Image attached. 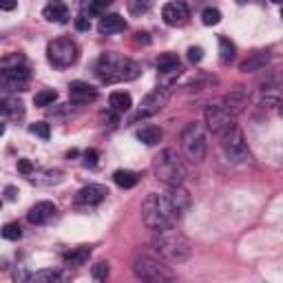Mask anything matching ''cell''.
<instances>
[{
  "instance_id": "6da1fadb",
  "label": "cell",
  "mask_w": 283,
  "mask_h": 283,
  "mask_svg": "<svg viewBox=\"0 0 283 283\" xmlns=\"http://www.w3.org/2000/svg\"><path fill=\"white\" fill-rule=\"evenodd\" d=\"M153 248L157 250L161 259L171 261V264H184L191 259L193 248L186 234L177 230L175 226H166L159 230H153Z\"/></svg>"
},
{
  "instance_id": "7a4b0ae2",
  "label": "cell",
  "mask_w": 283,
  "mask_h": 283,
  "mask_svg": "<svg viewBox=\"0 0 283 283\" xmlns=\"http://www.w3.org/2000/svg\"><path fill=\"white\" fill-rule=\"evenodd\" d=\"M98 78L106 84H115V82H131V80L139 78V64L133 62L131 58L117 56V53H102L96 66Z\"/></svg>"
},
{
  "instance_id": "3957f363",
  "label": "cell",
  "mask_w": 283,
  "mask_h": 283,
  "mask_svg": "<svg viewBox=\"0 0 283 283\" xmlns=\"http://www.w3.org/2000/svg\"><path fill=\"white\" fill-rule=\"evenodd\" d=\"M142 219L151 230H159L166 226H175L181 219L179 213L173 208L166 195H146L144 204H142Z\"/></svg>"
},
{
  "instance_id": "277c9868",
  "label": "cell",
  "mask_w": 283,
  "mask_h": 283,
  "mask_svg": "<svg viewBox=\"0 0 283 283\" xmlns=\"http://www.w3.org/2000/svg\"><path fill=\"white\" fill-rule=\"evenodd\" d=\"M155 175L159 181H164L166 186H181L186 179V168L184 161L179 159L177 151L173 148H164L157 159H155Z\"/></svg>"
},
{
  "instance_id": "5b68a950",
  "label": "cell",
  "mask_w": 283,
  "mask_h": 283,
  "mask_svg": "<svg viewBox=\"0 0 283 283\" xmlns=\"http://www.w3.org/2000/svg\"><path fill=\"white\" fill-rule=\"evenodd\" d=\"M133 272H135L142 281H151V283H166V281L177 279V274H175L171 268L164 266L159 259L148 257V254L135 257V261H133Z\"/></svg>"
},
{
  "instance_id": "8992f818",
  "label": "cell",
  "mask_w": 283,
  "mask_h": 283,
  "mask_svg": "<svg viewBox=\"0 0 283 283\" xmlns=\"http://www.w3.org/2000/svg\"><path fill=\"white\" fill-rule=\"evenodd\" d=\"M221 148H224V155L228 157V161H232V164H241V161H246L250 157L246 139H244V131L234 122L221 133Z\"/></svg>"
},
{
  "instance_id": "52a82bcc",
  "label": "cell",
  "mask_w": 283,
  "mask_h": 283,
  "mask_svg": "<svg viewBox=\"0 0 283 283\" xmlns=\"http://www.w3.org/2000/svg\"><path fill=\"white\" fill-rule=\"evenodd\" d=\"M46 58L53 66H60V69H66V66L76 64L78 60V44L69 38H58L51 40L49 46H46Z\"/></svg>"
},
{
  "instance_id": "ba28073f",
  "label": "cell",
  "mask_w": 283,
  "mask_h": 283,
  "mask_svg": "<svg viewBox=\"0 0 283 283\" xmlns=\"http://www.w3.org/2000/svg\"><path fill=\"white\" fill-rule=\"evenodd\" d=\"M181 142H184V151L188 155V159L195 161V164H199L201 159L206 157V135H204V129H201L199 124H188L184 133H181Z\"/></svg>"
},
{
  "instance_id": "9c48e42d",
  "label": "cell",
  "mask_w": 283,
  "mask_h": 283,
  "mask_svg": "<svg viewBox=\"0 0 283 283\" xmlns=\"http://www.w3.org/2000/svg\"><path fill=\"white\" fill-rule=\"evenodd\" d=\"M27 82H29V69L22 64L13 66H3L0 69V84L9 86L11 91H25Z\"/></svg>"
},
{
  "instance_id": "30bf717a",
  "label": "cell",
  "mask_w": 283,
  "mask_h": 283,
  "mask_svg": "<svg viewBox=\"0 0 283 283\" xmlns=\"http://www.w3.org/2000/svg\"><path fill=\"white\" fill-rule=\"evenodd\" d=\"M204 120H206L208 131L215 133V135H221V133L232 124V115L224 109V106H208L204 111Z\"/></svg>"
},
{
  "instance_id": "8fae6325",
  "label": "cell",
  "mask_w": 283,
  "mask_h": 283,
  "mask_svg": "<svg viewBox=\"0 0 283 283\" xmlns=\"http://www.w3.org/2000/svg\"><path fill=\"white\" fill-rule=\"evenodd\" d=\"M109 197V188L102 186V184H89L84 188H80L76 193V204L78 206H96V204H102V201Z\"/></svg>"
},
{
  "instance_id": "7c38bea8",
  "label": "cell",
  "mask_w": 283,
  "mask_h": 283,
  "mask_svg": "<svg viewBox=\"0 0 283 283\" xmlns=\"http://www.w3.org/2000/svg\"><path fill=\"white\" fill-rule=\"evenodd\" d=\"M166 102H168V91H164V89H155V91H151L144 100H142L137 117L155 115V113H159L161 109H164Z\"/></svg>"
},
{
  "instance_id": "4fadbf2b",
  "label": "cell",
  "mask_w": 283,
  "mask_h": 283,
  "mask_svg": "<svg viewBox=\"0 0 283 283\" xmlns=\"http://www.w3.org/2000/svg\"><path fill=\"white\" fill-rule=\"evenodd\" d=\"M161 18L168 27H181L188 20V7L181 0H173V3H166L164 9H161Z\"/></svg>"
},
{
  "instance_id": "5bb4252c",
  "label": "cell",
  "mask_w": 283,
  "mask_h": 283,
  "mask_svg": "<svg viewBox=\"0 0 283 283\" xmlns=\"http://www.w3.org/2000/svg\"><path fill=\"white\" fill-rule=\"evenodd\" d=\"M248 106V91L244 86H234L224 96V109L230 113V115H237Z\"/></svg>"
},
{
  "instance_id": "9a60e30c",
  "label": "cell",
  "mask_w": 283,
  "mask_h": 283,
  "mask_svg": "<svg viewBox=\"0 0 283 283\" xmlns=\"http://www.w3.org/2000/svg\"><path fill=\"white\" fill-rule=\"evenodd\" d=\"M69 96H71V102H76V104H89L98 100V91L91 84L76 80V82L69 84Z\"/></svg>"
},
{
  "instance_id": "2e32d148",
  "label": "cell",
  "mask_w": 283,
  "mask_h": 283,
  "mask_svg": "<svg viewBox=\"0 0 283 283\" xmlns=\"http://www.w3.org/2000/svg\"><path fill=\"white\" fill-rule=\"evenodd\" d=\"M53 215H56V204H53V201H38L36 206H31L27 219H29L31 224L40 226V224H46Z\"/></svg>"
},
{
  "instance_id": "e0dca14e",
  "label": "cell",
  "mask_w": 283,
  "mask_h": 283,
  "mask_svg": "<svg viewBox=\"0 0 283 283\" xmlns=\"http://www.w3.org/2000/svg\"><path fill=\"white\" fill-rule=\"evenodd\" d=\"M171 191H168V201L173 204V208L179 213V217L188 210V206H191V195H188V191H184L181 186H168Z\"/></svg>"
},
{
  "instance_id": "ac0fdd59",
  "label": "cell",
  "mask_w": 283,
  "mask_h": 283,
  "mask_svg": "<svg viewBox=\"0 0 283 283\" xmlns=\"http://www.w3.org/2000/svg\"><path fill=\"white\" fill-rule=\"evenodd\" d=\"M98 29L102 33H120L126 29V20L120 16V13H104L102 20H100Z\"/></svg>"
},
{
  "instance_id": "d6986e66",
  "label": "cell",
  "mask_w": 283,
  "mask_h": 283,
  "mask_svg": "<svg viewBox=\"0 0 283 283\" xmlns=\"http://www.w3.org/2000/svg\"><path fill=\"white\" fill-rule=\"evenodd\" d=\"M42 16L49 20V22H64V20L69 18V9H66V5L62 0H51L42 9Z\"/></svg>"
},
{
  "instance_id": "ffe728a7",
  "label": "cell",
  "mask_w": 283,
  "mask_h": 283,
  "mask_svg": "<svg viewBox=\"0 0 283 283\" xmlns=\"http://www.w3.org/2000/svg\"><path fill=\"white\" fill-rule=\"evenodd\" d=\"M268 62H270V53H268V51H259V53H252L246 62H241L239 64V71H244V73L264 71Z\"/></svg>"
},
{
  "instance_id": "44dd1931",
  "label": "cell",
  "mask_w": 283,
  "mask_h": 283,
  "mask_svg": "<svg viewBox=\"0 0 283 283\" xmlns=\"http://www.w3.org/2000/svg\"><path fill=\"white\" fill-rule=\"evenodd\" d=\"M157 71L161 76H179L181 66H179V58L175 53H164L157 58Z\"/></svg>"
},
{
  "instance_id": "7402d4cb",
  "label": "cell",
  "mask_w": 283,
  "mask_h": 283,
  "mask_svg": "<svg viewBox=\"0 0 283 283\" xmlns=\"http://www.w3.org/2000/svg\"><path fill=\"white\" fill-rule=\"evenodd\" d=\"M109 106L115 113H126L133 106V98L126 91H113L109 96Z\"/></svg>"
},
{
  "instance_id": "603a6c76",
  "label": "cell",
  "mask_w": 283,
  "mask_h": 283,
  "mask_svg": "<svg viewBox=\"0 0 283 283\" xmlns=\"http://www.w3.org/2000/svg\"><path fill=\"white\" fill-rule=\"evenodd\" d=\"M0 113L5 117H11V120H18L25 115V109H22V102L16 98H5L0 100Z\"/></svg>"
},
{
  "instance_id": "cb8c5ba5",
  "label": "cell",
  "mask_w": 283,
  "mask_h": 283,
  "mask_svg": "<svg viewBox=\"0 0 283 283\" xmlns=\"http://www.w3.org/2000/svg\"><path fill=\"white\" fill-rule=\"evenodd\" d=\"M89 257H91V248H86V246H80V248H76V250H71V252H66L64 254V266H84L86 261H89Z\"/></svg>"
},
{
  "instance_id": "d4e9b609",
  "label": "cell",
  "mask_w": 283,
  "mask_h": 283,
  "mask_svg": "<svg viewBox=\"0 0 283 283\" xmlns=\"http://www.w3.org/2000/svg\"><path fill=\"white\" fill-rule=\"evenodd\" d=\"M137 139L144 142L146 146H155L161 139V131L157 129V126H144L142 131H137Z\"/></svg>"
},
{
  "instance_id": "484cf974",
  "label": "cell",
  "mask_w": 283,
  "mask_h": 283,
  "mask_svg": "<svg viewBox=\"0 0 283 283\" xmlns=\"http://www.w3.org/2000/svg\"><path fill=\"white\" fill-rule=\"evenodd\" d=\"M113 181H115L120 188H133L137 184V175L133 171H122V168H120V171L113 173Z\"/></svg>"
},
{
  "instance_id": "4316f807",
  "label": "cell",
  "mask_w": 283,
  "mask_h": 283,
  "mask_svg": "<svg viewBox=\"0 0 283 283\" xmlns=\"http://www.w3.org/2000/svg\"><path fill=\"white\" fill-rule=\"evenodd\" d=\"M234 60V44L228 38H219V62L228 66Z\"/></svg>"
},
{
  "instance_id": "83f0119b",
  "label": "cell",
  "mask_w": 283,
  "mask_h": 283,
  "mask_svg": "<svg viewBox=\"0 0 283 283\" xmlns=\"http://www.w3.org/2000/svg\"><path fill=\"white\" fill-rule=\"evenodd\" d=\"M64 277L58 270H38V272H33L29 277V281H33V283H58Z\"/></svg>"
},
{
  "instance_id": "f1b7e54d",
  "label": "cell",
  "mask_w": 283,
  "mask_h": 283,
  "mask_svg": "<svg viewBox=\"0 0 283 283\" xmlns=\"http://www.w3.org/2000/svg\"><path fill=\"white\" fill-rule=\"evenodd\" d=\"M58 100V93L53 91V89H44V91H40L33 96V104L36 106H51L53 102Z\"/></svg>"
},
{
  "instance_id": "f546056e",
  "label": "cell",
  "mask_w": 283,
  "mask_h": 283,
  "mask_svg": "<svg viewBox=\"0 0 283 283\" xmlns=\"http://www.w3.org/2000/svg\"><path fill=\"white\" fill-rule=\"evenodd\" d=\"M201 22H204L206 27L219 25V22H221V11L215 9V7H206L204 13H201Z\"/></svg>"
},
{
  "instance_id": "4dcf8cb0",
  "label": "cell",
  "mask_w": 283,
  "mask_h": 283,
  "mask_svg": "<svg viewBox=\"0 0 283 283\" xmlns=\"http://www.w3.org/2000/svg\"><path fill=\"white\" fill-rule=\"evenodd\" d=\"M3 237L9 239V241H18L20 237H22V228H20V224H16V221L5 224L3 226Z\"/></svg>"
},
{
  "instance_id": "1f68e13d",
  "label": "cell",
  "mask_w": 283,
  "mask_h": 283,
  "mask_svg": "<svg viewBox=\"0 0 283 283\" xmlns=\"http://www.w3.org/2000/svg\"><path fill=\"white\" fill-rule=\"evenodd\" d=\"M109 272H111V268H109V261H100V264H96L91 268V274H93V279H98V281H104L106 277H109Z\"/></svg>"
},
{
  "instance_id": "d6a6232c",
  "label": "cell",
  "mask_w": 283,
  "mask_h": 283,
  "mask_svg": "<svg viewBox=\"0 0 283 283\" xmlns=\"http://www.w3.org/2000/svg\"><path fill=\"white\" fill-rule=\"evenodd\" d=\"M111 5H113V0H91L89 11L93 13V16H104Z\"/></svg>"
},
{
  "instance_id": "836d02e7",
  "label": "cell",
  "mask_w": 283,
  "mask_h": 283,
  "mask_svg": "<svg viewBox=\"0 0 283 283\" xmlns=\"http://www.w3.org/2000/svg\"><path fill=\"white\" fill-rule=\"evenodd\" d=\"M29 131L33 133V135L42 137V139H49V135H51V129H49V124H46V122H36V124H31Z\"/></svg>"
},
{
  "instance_id": "e575fe53",
  "label": "cell",
  "mask_w": 283,
  "mask_h": 283,
  "mask_svg": "<svg viewBox=\"0 0 283 283\" xmlns=\"http://www.w3.org/2000/svg\"><path fill=\"white\" fill-rule=\"evenodd\" d=\"M201 58H204V49H201V46H191V49H188V60H191L193 64L201 62Z\"/></svg>"
},
{
  "instance_id": "d590c367",
  "label": "cell",
  "mask_w": 283,
  "mask_h": 283,
  "mask_svg": "<svg viewBox=\"0 0 283 283\" xmlns=\"http://www.w3.org/2000/svg\"><path fill=\"white\" fill-rule=\"evenodd\" d=\"M98 157H100V155H98V151H93V148H91V151H86L84 153V166H96L98 164Z\"/></svg>"
},
{
  "instance_id": "8d00e7d4",
  "label": "cell",
  "mask_w": 283,
  "mask_h": 283,
  "mask_svg": "<svg viewBox=\"0 0 283 283\" xmlns=\"http://www.w3.org/2000/svg\"><path fill=\"white\" fill-rule=\"evenodd\" d=\"M18 171L22 173V175H31V173H33L31 159H18Z\"/></svg>"
},
{
  "instance_id": "74e56055",
  "label": "cell",
  "mask_w": 283,
  "mask_h": 283,
  "mask_svg": "<svg viewBox=\"0 0 283 283\" xmlns=\"http://www.w3.org/2000/svg\"><path fill=\"white\" fill-rule=\"evenodd\" d=\"M89 27H91L89 18H84V16H78L76 18V29L78 31H89Z\"/></svg>"
},
{
  "instance_id": "f35d334b",
  "label": "cell",
  "mask_w": 283,
  "mask_h": 283,
  "mask_svg": "<svg viewBox=\"0 0 283 283\" xmlns=\"http://www.w3.org/2000/svg\"><path fill=\"white\" fill-rule=\"evenodd\" d=\"M16 5H18V0H0V9H5V11L16 9Z\"/></svg>"
},
{
  "instance_id": "ab89813d",
  "label": "cell",
  "mask_w": 283,
  "mask_h": 283,
  "mask_svg": "<svg viewBox=\"0 0 283 283\" xmlns=\"http://www.w3.org/2000/svg\"><path fill=\"white\" fill-rule=\"evenodd\" d=\"M5 195H7V199H9V201H16V199H18V188L7 186V188H5Z\"/></svg>"
},
{
  "instance_id": "60d3db41",
  "label": "cell",
  "mask_w": 283,
  "mask_h": 283,
  "mask_svg": "<svg viewBox=\"0 0 283 283\" xmlns=\"http://www.w3.org/2000/svg\"><path fill=\"white\" fill-rule=\"evenodd\" d=\"M3 133H5V124H0V135H3Z\"/></svg>"
},
{
  "instance_id": "b9f144b4",
  "label": "cell",
  "mask_w": 283,
  "mask_h": 283,
  "mask_svg": "<svg viewBox=\"0 0 283 283\" xmlns=\"http://www.w3.org/2000/svg\"><path fill=\"white\" fill-rule=\"evenodd\" d=\"M272 3H277V5H279V3H281V0H272Z\"/></svg>"
},
{
  "instance_id": "7bdbcfd3",
  "label": "cell",
  "mask_w": 283,
  "mask_h": 283,
  "mask_svg": "<svg viewBox=\"0 0 283 283\" xmlns=\"http://www.w3.org/2000/svg\"><path fill=\"white\" fill-rule=\"evenodd\" d=\"M0 208H3V201H0Z\"/></svg>"
}]
</instances>
